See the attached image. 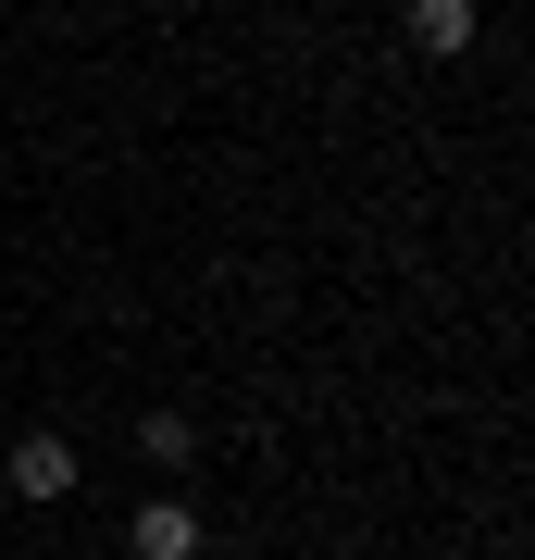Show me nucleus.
Returning <instances> with one entry per match:
<instances>
[{
	"label": "nucleus",
	"instance_id": "1",
	"mask_svg": "<svg viewBox=\"0 0 535 560\" xmlns=\"http://www.w3.org/2000/svg\"><path fill=\"white\" fill-rule=\"evenodd\" d=\"M0 486H13L25 511H50V499H75V448H62V436H13V460H0Z\"/></svg>",
	"mask_w": 535,
	"mask_h": 560
},
{
	"label": "nucleus",
	"instance_id": "2",
	"mask_svg": "<svg viewBox=\"0 0 535 560\" xmlns=\"http://www.w3.org/2000/svg\"><path fill=\"white\" fill-rule=\"evenodd\" d=\"M125 548H138V560H199V511H187V499H138Z\"/></svg>",
	"mask_w": 535,
	"mask_h": 560
},
{
	"label": "nucleus",
	"instance_id": "3",
	"mask_svg": "<svg viewBox=\"0 0 535 560\" xmlns=\"http://www.w3.org/2000/svg\"><path fill=\"white\" fill-rule=\"evenodd\" d=\"M411 50H474V0H411Z\"/></svg>",
	"mask_w": 535,
	"mask_h": 560
},
{
	"label": "nucleus",
	"instance_id": "4",
	"mask_svg": "<svg viewBox=\"0 0 535 560\" xmlns=\"http://www.w3.org/2000/svg\"><path fill=\"white\" fill-rule=\"evenodd\" d=\"M138 448H150V474H187V460H199V423H187V411H150Z\"/></svg>",
	"mask_w": 535,
	"mask_h": 560
}]
</instances>
